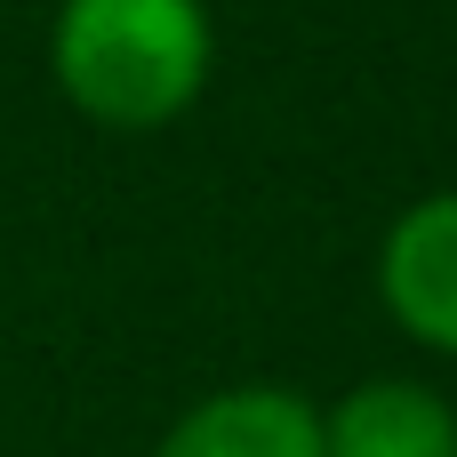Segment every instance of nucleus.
Returning a JSON list of instances; mask_svg holds the SVG:
<instances>
[{"label": "nucleus", "instance_id": "obj_1", "mask_svg": "<svg viewBox=\"0 0 457 457\" xmlns=\"http://www.w3.org/2000/svg\"><path fill=\"white\" fill-rule=\"evenodd\" d=\"M217 64L209 0H64L48 24V72L96 129L145 137L201 104Z\"/></svg>", "mask_w": 457, "mask_h": 457}, {"label": "nucleus", "instance_id": "obj_2", "mask_svg": "<svg viewBox=\"0 0 457 457\" xmlns=\"http://www.w3.org/2000/svg\"><path fill=\"white\" fill-rule=\"evenodd\" d=\"M378 297L402 337L457 353V193L410 201L378 241Z\"/></svg>", "mask_w": 457, "mask_h": 457}, {"label": "nucleus", "instance_id": "obj_3", "mask_svg": "<svg viewBox=\"0 0 457 457\" xmlns=\"http://www.w3.org/2000/svg\"><path fill=\"white\" fill-rule=\"evenodd\" d=\"M153 457H321V410L289 386H225L193 402Z\"/></svg>", "mask_w": 457, "mask_h": 457}, {"label": "nucleus", "instance_id": "obj_4", "mask_svg": "<svg viewBox=\"0 0 457 457\" xmlns=\"http://www.w3.org/2000/svg\"><path fill=\"white\" fill-rule=\"evenodd\" d=\"M321 457H457V410L418 378H370L321 410Z\"/></svg>", "mask_w": 457, "mask_h": 457}]
</instances>
